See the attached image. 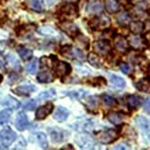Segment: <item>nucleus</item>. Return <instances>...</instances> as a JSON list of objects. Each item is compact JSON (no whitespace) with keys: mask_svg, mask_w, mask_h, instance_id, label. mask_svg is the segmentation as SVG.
<instances>
[{"mask_svg":"<svg viewBox=\"0 0 150 150\" xmlns=\"http://www.w3.org/2000/svg\"><path fill=\"white\" fill-rule=\"evenodd\" d=\"M17 138V134L12 130L6 128L0 132V148H8Z\"/></svg>","mask_w":150,"mask_h":150,"instance_id":"nucleus-1","label":"nucleus"},{"mask_svg":"<svg viewBox=\"0 0 150 150\" xmlns=\"http://www.w3.org/2000/svg\"><path fill=\"white\" fill-rule=\"evenodd\" d=\"M119 136V133L114 129L105 130L97 133V138L102 144H112Z\"/></svg>","mask_w":150,"mask_h":150,"instance_id":"nucleus-2","label":"nucleus"},{"mask_svg":"<svg viewBox=\"0 0 150 150\" xmlns=\"http://www.w3.org/2000/svg\"><path fill=\"white\" fill-rule=\"evenodd\" d=\"M89 25L91 28L93 29H98V30H106L110 26V19L106 15L102 14L100 17L94 18L92 21L89 22Z\"/></svg>","mask_w":150,"mask_h":150,"instance_id":"nucleus-3","label":"nucleus"},{"mask_svg":"<svg viewBox=\"0 0 150 150\" xmlns=\"http://www.w3.org/2000/svg\"><path fill=\"white\" fill-rule=\"evenodd\" d=\"M75 141L78 146L83 149H92L95 146L94 139L88 133L77 134L75 138Z\"/></svg>","mask_w":150,"mask_h":150,"instance_id":"nucleus-4","label":"nucleus"},{"mask_svg":"<svg viewBox=\"0 0 150 150\" xmlns=\"http://www.w3.org/2000/svg\"><path fill=\"white\" fill-rule=\"evenodd\" d=\"M59 13L67 19H75L78 16V8L75 3H67L59 9Z\"/></svg>","mask_w":150,"mask_h":150,"instance_id":"nucleus-5","label":"nucleus"},{"mask_svg":"<svg viewBox=\"0 0 150 150\" xmlns=\"http://www.w3.org/2000/svg\"><path fill=\"white\" fill-rule=\"evenodd\" d=\"M59 27L64 32H66L68 36L72 38H76L79 34V29H78L77 26L75 23L71 22L70 21H67V19L62 22L59 24Z\"/></svg>","mask_w":150,"mask_h":150,"instance_id":"nucleus-6","label":"nucleus"},{"mask_svg":"<svg viewBox=\"0 0 150 150\" xmlns=\"http://www.w3.org/2000/svg\"><path fill=\"white\" fill-rule=\"evenodd\" d=\"M53 69L54 71V74L59 78L66 77L71 72V66L68 63L64 62V61L56 60L54 64Z\"/></svg>","mask_w":150,"mask_h":150,"instance_id":"nucleus-7","label":"nucleus"},{"mask_svg":"<svg viewBox=\"0 0 150 150\" xmlns=\"http://www.w3.org/2000/svg\"><path fill=\"white\" fill-rule=\"evenodd\" d=\"M50 137L54 143H62L67 139V133L64 130L58 127H51L48 129Z\"/></svg>","mask_w":150,"mask_h":150,"instance_id":"nucleus-8","label":"nucleus"},{"mask_svg":"<svg viewBox=\"0 0 150 150\" xmlns=\"http://www.w3.org/2000/svg\"><path fill=\"white\" fill-rule=\"evenodd\" d=\"M93 47L95 52H97L98 54H100L103 56L109 55L112 51V47L108 41L105 40H100V41H96L93 44Z\"/></svg>","mask_w":150,"mask_h":150,"instance_id":"nucleus-9","label":"nucleus"},{"mask_svg":"<svg viewBox=\"0 0 150 150\" xmlns=\"http://www.w3.org/2000/svg\"><path fill=\"white\" fill-rule=\"evenodd\" d=\"M114 44L116 50L120 53L125 54L129 51L130 44L127 41V39L122 35H117L114 39Z\"/></svg>","mask_w":150,"mask_h":150,"instance_id":"nucleus-10","label":"nucleus"},{"mask_svg":"<svg viewBox=\"0 0 150 150\" xmlns=\"http://www.w3.org/2000/svg\"><path fill=\"white\" fill-rule=\"evenodd\" d=\"M53 109H54V105L52 102H48L45 104V105L40 107L36 110V114H35L36 120H38V121L44 120L49 114L52 113Z\"/></svg>","mask_w":150,"mask_h":150,"instance_id":"nucleus-11","label":"nucleus"},{"mask_svg":"<svg viewBox=\"0 0 150 150\" xmlns=\"http://www.w3.org/2000/svg\"><path fill=\"white\" fill-rule=\"evenodd\" d=\"M100 97L98 95H90L86 97L85 99V105L87 108L91 112H96L100 107Z\"/></svg>","mask_w":150,"mask_h":150,"instance_id":"nucleus-12","label":"nucleus"},{"mask_svg":"<svg viewBox=\"0 0 150 150\" xmlns=\"http://www.w3.org/2000/svg\"><path fill=\"white\" fill-rule=\"evenodd\" d=\"M37 88L33 84H24V85H19L16 87L15 89L12 90L13 93L17 94L18 95H21V96H28L31 93L35 92Z\"/></svg>","mask_w":150,"mask_h":150,"instance_id":"nucleus-13","label":"nucleus"},{"mask_svg":"<svg viewBox=\"0 0 150 150\" xmlns=\"http://www.w3.org/2000/svg\"><path fill=\"white\" fill-rule=\"evenodd\" d=\"M86 9L89 14H99L103 10V5L100 0H90L87 5Z\"/></svg>","mask_w":150,"mask_h":150,"instance_id":"nucleus-14","label":"nucleus"},{"mask_svg":"<svg viewBox=\"0 0 150 150\" xmlns=\"http://www.w3.org/2000/svg\"><path fill=\"white\" fill-rule=\"evenodd\" d=\"M15 126L18 131H23L29 126L28 117L24 112H19L15 120Z\"/></svg>","mask_w":150,"mask_h":150,"instance_id":"nucleus-15","label":"nucleus"},{"mask_svg":"<svg viewBox=\"0 0 150 150\" xmlns=\"http://www.w3.org/2000/svg\"><path fill=\"white\" fill-rule=\"evenodd\" d=\"M126 102H127V105L131 108H137L142 105L143 102H144V98L141 97L140 95H130L127 96Z\"/></svg>","mask_w":150,"mask_h":150,"instance_id":"nucleus-16","label":"nucleus"},{"mask_svg":"<svg viewBox=\"0 0 150 150\" xmlns=\"http://www.w3.org/2000/svg\"><path fill=\"white\" fill-rule=\"evenodd\" d=\"M68 116H69L68 109L62 107V106H59V107H57V108L55 110L54 115V119L57 121L62 122V121H67Z\"/></svg>","mask_w":150,"mask_h":150,"instance_id":"nucleus-17","label":"nucleus"},{"mask_svg":"<svg viewBox=\"0 0 150 150\" xmlns=\"http://www.w3.org/2000/svg\"><path fill=\"white\" fill-rule=\"evenodd\" d=\"M0 103H1L2 106H4L6 108H13V109H17L19 108V106H21L19 102L16 98H14V97H12L10 95L5 96L4 98L0 101Z\"/></svg>","mask_w":150,"mask_h":150,"instance_id":"nucleus-18","label":"nucleus"},{"mask_svg":"<svg viewBox=\"0 0 150 150\" xmlns=\"http://www.w3.org/2000/svg\"><path fill=\"white\" fill-rule=\"evenodd\" d=\"M135 122L138 127L146 133H150V120L144 116H137L135 118Z\"/></svg>","mask_w":150,"mask_h":150,"instance_id":"nucleus-19","label":"nucleus"},{"mask_svg":"<svg viewBox=\"0 0 150 150\" xmlns=\"http://www.w3.org/2000/svg\"><path fill=\"white\" fill-rule=\"evenodd\" d=\"M129 29L131 31V32H133L134 34H140L143 32L145 29V24L141 21H134V22H131L129 24Z\"/></svg>","mask_w":150,"mask_h":150,"instance_id":"nucleus-20","label":"nucleus"},{"mask_svg":"<svg viewBox=\"0 0 150 150\" xmlns=\"http://www.w3.org/2000/svg\"><path fill=\"white\" fill-rule=\"evenodd\" d=\"M117 22L122 26H126L129 25L131 22V16L127 11H121L116 15Z\"/></svg>","mask_w":150,"mask_h":150,"instance_id":"nucleus-21","label":"nucleus"},{"mask_svg":"<svg viewBox=\"0 0 150 150\" xmlns=\"http://www.w3.org/2000/svg\"><path fill=\"white\" fill-rule=\"evenodd\" d=\"M130 45L134 48V49H142L143 47H145L146 44V41L144 38H141L140 36H133L130 40Z\"/></svg>","mask_w":150,"mask_h":150,"instance_id":"nucleus-22","label":"nucleus"},{"mask_svg":"<svg viewBox=\"0 0 150 150\" xmlns=\"http://www.w3.org/2000/svg\"><path fill=\"white\" fill-rule=\"evenodd\" d=\"M110 80L112 84L116 87V88H119V89H122L126 86V83L125 81L122 79V77L118 76V75H115V74H112L110 76Z\"/></svg>","mask_w":150,"mask_h":150,"instance_id":"nucleus-23","label":"nucleus"},{"mask_svg":"<svg viewBox=\"0 0 150 150\" xmlns=\"http://www.w3.org/2000/svg\"><path fill=\"white\" fill-rule=\"evenodd\" d=\"M107 118L114 125H121L123 121V117L119 112H110Z\"/></svg>","mask_w":150,"mask_h":150,"instance_id":"nucleus-24","label":"nucleus"},{"mask_svg":"<svg viewBox=\"0 0 150 150\" xmlns=\"http://www.w3.org/2000/svg\"><path fill=\"white\" fill-rule=\"evenodd\" d=\"M105 8L109 13H116L120 9V4L117 0H105Z\"/></svg>","mask_w":150,"mask_h":150,"instance_id":"nucleus-25","label":"nucleus"},{"mask_svg":"<svg viewBox=\"0 0 150 150\" xmlns=\"http://www.w3.org/2000/svg\"><path fill=\"white\" fill-rule=\"evenodd\" d=\"M76 130L79 132H90L94 128V122L92 121H85L83 122L76 123Z\"/></svg>","mask_w":150,"mask_h":150,"instance_id":"nucleus-26","label":"nucleus"},{"mask_svg":"<svg viewBox=\"0 0 150 150\" xmlns=\"http://www.w3.org/2000/svg\"><path fill=\"white\" fill-rule=\"evenodd\" d=\"M18 51V54L19 55L23 60H29L32 57V55H33V52H32L31 49L27 48L25 47H19L17 49Z\"/></svg>","mask_w":150,"mask_h":150,"instance_id":"nucleus-27","label":"nucleus"},{"mask_svg":"<svg viewBox=\"0 0 150 150\" xmlns=\"http://www.w3.org/2000/svg\"><path fill=\"white\" fill-rule=\"evenodd\" d=\"M136 88H137L141 92L144 93H150V80L148 79H141L140 81H138L136 83Z\"/></svg>","mask_w":150,"mask_h":150,"instance_id":"nucleus-28","label":"nucleus"},{"mask_svg":"<svg viewBox=\"0 0 150 150\" xmlns=\"http://www.w3.org/2000/svg\"><path fill=\"white\" fill-rule=\"evenodd\" d=\"M38 82L42 83H48L54 81V76L52 75L49 71H42L38 74L37 76Z\"/></svg>","mask_w":150,"mask_h":150,"instance_id":"nucleus-29","label":"nucleus"},{"mask_svg":"<svg viewBox=\"0 0 150 150\" xmlns=\"http://www.w3.org/2000/svg\"><path fill=\"white\" fill-rule=\"evenodd\" d=\"M88 60L95 68H100L101 67V60H100L99 55H97L96 53H93V52L89 53L88 55Z\"/></svg>","mask_w":150,"mask_h":150,"instance_id":"nucleus-30","label":"nucleus"},{"mask_svg":"<svg viewBox=\"0 0 150 150\" xmlns=\"http://www.w3.org/2000/svg\"><path fill=\"white\" fill-rule=\"evenodd\" d=\"M34 137L36 142L40 145L41 147L42 148H46L48 146V141H47V137L45 133H37L34 134Z\"/></svg>","mask_w":150,"mask_h":150,"instance_id":"nucleus-31","label":"nucleus"},{"mask_svg":"<svg viewBox=\"0 0 150 150\" xmlns=\"http://www.w3.org/2000/svg\"><path fill=\"white\" fill-rule=\"evenodd\" d=\"M28 6L30 8L37 12H42L43 10L42 3L41 0H28Z\"/></svg>","mask_w":150,"mask_h":150,"instance_id":"nucleus-32","label":"nucleus"},{"mask_svg":"<svg viewBox=\"0 0 150 150\" xmlns=\"http://www.w3.org/2000/svg\"><path fill=\"white\" fill-rule=\"evenodd\" d=\"M57 60L55 57H54V56L51 57H42L41 58V65L42 67H47V68H51L54 67V64Z\"/></svg>","mask_w":150,"mask_h":150,"instance_id":"nucleus-33","label":"nucleus"},{"mask_svg":"<svg viewBox=\"0 0 150 150\" xmlns=\"http://www.w3.org/2000/svg\"><path fill=\"white\" fill-rule=\"evenodd\" d=\"M12 115V110L8 108V109H4L0 112V125L6 124L10 119V117Z\"/></svg>","mask_w":150,"mask_h":150,"instance_id":"nucleus-34","label":"nucleus"},{"mask_svg":"<svg viewBox=\"0 0 150 150\" xmlns=\"http://www.w3.org/2000/svg\"><path fill=\"white\" fill-rule=\"evenodd\" d=\"M101 99L103 101V103L105 104V106L109 107V108H112L117 105V100L114 98V97L110 96L109 95H103L101 96Z\"/></svg>","mask_w":150,"mask_h":150,"instance_id":"nucleus-35","label":"nucleus"},{"mask_svg":"<svg viewBox=\"0 0 150 150\" xmlns=\"http://www.w3.org/2000/svg\"><path fill=\"white\" fill-rule=\"evenodd\" d=\"M26 69H27V71L30 74H34L38 70V60L37 58H33L31 61H30L27 64V66H26Z\"/></svg>","mask_w":150,"mask_h":150,"instance_id":"nucleus-36","label":"nucleus"},{"mask_svg":"<svg viewBox=\"0 0 150 150\" xmlns=\"http://www.w3.org/2000/svg\"><path fill=\"white\" fill-rule=\"evenodd\" d=\"M71 57H76L79 60H85V56L83 54V52L78 49V48H71L70 50V55H69V58Z\"/></svg>","mask_w":150,"mask_h":150,"instance_id":"nucleus-37","label":"nucleus"},{"mask_svg":"<svg viewBox=\"0 0 150 150\" xmlns=\"http://www.w3.org/2000/svg\"><path fill=\"white\" fill-rule=\"evenodd\" d=\"M6 61H8V63L10 65L13 69H16V70L21 69V65H19L18 60L13 55L8 54V56H6Z\"/></svg>","mask_w":150,"mask_h":150,"instance_id":"nucleus-38","label":"nucleus"},{"mask_svg":"<svg viewBox=\"0 0 150 150\" xmlns=\"http://www.w3.org/2000/svg\"><path fill=\"white\" fill-rule=\"evenodd\" d=\"M55 96V91L54 89H49L46 91H43L40 95H38V98L40 99H49V98H53Z\"/></svg>","mask_w":150,"mask_h":150,"instance_id":"nucleus-39","label":"nucleus"},{"mask_svg":"<svg viewBox=\"0 0 150 150\" xmlns=\"http://www.w3.org/2000/svg\"><path fill=\"white\" fill-rule=\"evenodd\" d=\"M76 38V44L78 45H82L84 48H88L89 41L87 37L83 36L82 34H78Z\"/></svg>","mask_w":150,"mask_h":150,"instance_id":"nucleus-40","label":"nucleus"},{"mask_svg":"<svg viewBox=\"0 0 150 150\" xmlns=\"http://www.w3.org/2000/svg\"><path fill=\"white\" fill-rule=\"evenodd\" d=\"M67 95H70L72 97H75L76 99H81L82 97L86 95V92L84 90H74V91H70V92H67Z\"/></svg>","mask_w":150,"mask_h":150,"instance_id":"nucleus-41","label":"nucleus"},{"mask_svg":"<svg viewBox=\"0 0 150 150\" xmlns=\"http://www.w3.org/2000/svg\"><path fill=\"white\" fill-rule=\"evenodd\" d=\"M39 32L44 35H47V34L48 35H58L57 32L52 27H50V26H45V27H42L39 30Z\"/></svg>","mask_w":150,"mask_h":150,"instance_id":"nucleus-42","label":"nucleus"},{"mask_svg":"<svg viewBox=\"0 0 150 150\" xmlns=\"http://www.w3.org/2000/svg\"><path fill=\"white\" fill-rule=\"evenodd\" d=\"M135 6L140 9L146 10L150 6V1L149 0H137L135 3Z\"/></svg>","mask_w":150,"mask_h":150,"instance_id":"nucleus-43","label":"nucleus"},{"mask_svg":"<svg viewBox=\"0 0 150 150\" xmlns=\"http://www.w3.org/2000/svg\"><path fill=\"white\" fill-rule=\"evenodd\" d=\"M106 80L104 79L103 77H98V78H94V80L92 81V84L94 85H98V86H103L106 85Z\"/></svg>","mask_w":150,"mask_h":150,"instance_id":"nucleus-44","label":"nucleus"},{"mask_svg":"<svg viewBox=\"0 0 150 150\" xmlns=\"http://www.w3.org/2000/svg\"><path fill=\"white\" fill-rule=\"evenodd\" d=\"M37 106V101L34 100V99H31L30 101H28L27 103L24 105V108L27 109V110H32L34 109Z\"/></svg>","mask_w":150,"mask_h":150,"instance_id":"nucleus-45","label":"nucleus"},{"mask_svg":"<svg viewBox=\"0 0 150 150\" xmlns=\"http://www.w3.org/2000/svg\"><path fill=\"white\" fill-rule=\"evenodd\" d=\"M120 69H121V70L122 71V72L125 73V74H129L130 72H131V70H132V68L126 63H121Z\"/></svg>","mask_w":150,"mask_h":150,"instance_id":"nucleus-46","label":"nucleus"},{"mask_svg":"<svg viewBox=\"0 0 150 150\" xmlns=\"http://www.w3.org/2000/svg\"><path fill=\"white\" fill-rule=\"evenodd\" d=\"M144 109L146 112L150 114V98H146V100L145 102V105H144Z\"/></svg>","mask_w":150,"mask_h":150,"instance_id":"nucleus-47","label":"nucleus"},{"mask_svg":"<svg viewBox=\"0 0 150 150\" xmlns=\"http://www.w3.org/2000/svg\"><path fill=\"white\" fill-rule=\"evenodd\" d=\"M145 39V41H146V44L147 45H150V31L148 32H146V34L144 35V37H143Z\"/></svg>","mask_w":150,"mask_h":150,"instance_id":"nucleus-48","label":"nucleus"},{"mask_svg":"<svg viewBox=\"0 0 150 150\" xmlns=\"http://www.w3.org/2000/svg\"><path fill=\"white\" fill-rule=\"evenodd\" d=\"M56 1V0H43V2L44 4L46 5L47 6H53L54 4V2Z\"/></svg>","mask_w":150,"mask_h":150,"instance_id":"nucleus-49","label":"nucleus"},{"mask_svg":"<svg viewBox=\"0 0 150 150\" xmlns=\"http://www.w3.org/2000/svg\"><path fill=\"white\" fill-rule=\"evenodd\" d=\"M114 148L115 149H127L128 146H125V145H123V144H120V145H118L117 146H115Z\"/></svg>","mask_w":150,"mask_h":150,"instance_id":"nucleus-50","label":"nucleus"},{"mask_svg":"<svg viewBox=\"0 0 150 150\" xmlns=\"http://www.w3.org/2000/svg\"><path fill=\"white\" fill-rule=\"evenodd\" d=\"M5 70V64H4V61L0 60V70Z\"/></svg>","mask_w":150,"mask_h":150,"instance_id":"nucleus-51","label":"nucleus"},{"mask_svg":"<svg viewBox=\"0 0 150 150\" xmlns=\"http://www.w3.org/2000/svg\"><path fill=\"white\" fill-rule=\"evenodd\" d=\"M64 1L68 2V3H76V2L78 1V0H64Z\"/></svg>","mask_w":150,"mask_h":150,"instance_id":"nucleus-52","label":"nucleus"},{"mask_svg":"<svg viewBox=\"0 0 150 150\" xmlns=\"http://www.w3.org/2000/svg\"><path fill=\"white\" fill-rule=\"evenodd\" d=\"M147 78L150 80V65H149L148 68H147Z\"/></svg>","mask_w":150,"mask_h":150,"instance_id":"nucleus-53","label":"nucleus"},{"mask_svg":"<svg viewBox=\"0 0 150 150\" xmlns=\"http://www.w3.org/2000/svg\"><path fill=\"white\" fill-rule=\"evenodd\" d=\"M2 80H3V76L0 74V83H1V82H2Z\"/></svg>","mask_w":150,"mask_h":150,"instance_id":"nucleus-54","label":"nucleus"},{"mask_svg":"<svg viewBox=\"0 0 150 150\" xmlns=\"http://www.w3.org/2000/svg\"><path fill=\"white\" fill-rule=\"evenodd\" d=\"M148 139H149V141H150V133H148Z\"/></svg>","mask_w":150,"mask_h":150,"instance_id":"nucleus-55","label":"nucleus"}]
</instances>
